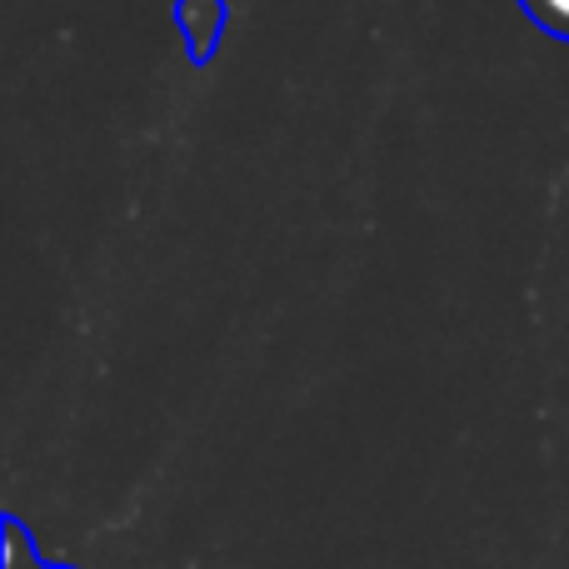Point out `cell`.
<instances>
[{"label": "cell", "instance_id": "6da1fadb", "mask_svg": "<svg viewBox=\"0 0 569 569\" xmlns=\"http://www.w3.org/2000/svg\"><path fill=\"white\" fill-rule=\"evenodd\" d=\"M176 20H180V36H186L190 60L206 66L220 46V30H226V0H180Z\"/></svg>", "mask_w": 569, "mask_h": 569}, {"label": "cell", "instance_id": "7a4b0ae2", "mask_svg": "<svg viewBox=\"0 0 569 569\" xmlns=\"http://www.w3.org/2000/svg\"><path fill=\"white\" fill-rule=\"evenodd\" d=\"M520 10L545 30V36L569 46V0H520Z\"/></svg>", "mask_w": 569, "mask_h": 569}, {"label": "cell", "instance_id": "3957f363", "mask_svg": "<svg viewBox=\"0 0 569 569\" xmlns=\"http://www.w3.org/2000/svg\"><path fill=\"white\" fill-rule=\"evenodd\" d=\"M6 569H60V565H46L40 555H30L20 520H10V525H6Z\"/></svg>", "mask_w": 569, "mask_h": 569}]
</instances>
